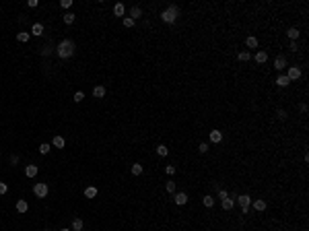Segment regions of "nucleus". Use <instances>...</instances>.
Returning <instances> with one entry per match:
<instances>
[{"label": "nucleus", "instance_id": "1", "mask_svg": "<svg viewBox=\"0 0 309 231\" xmlns=\"http://www.w3.org/2000/svg\"><path fill=\"white\" fill-rule=\"evenodd\" d=\"M74 48H76V45H74L72 39H62L58 44V48H56V54H58L62 60H66V58H70V56L74 54Z\"/></svg>", "mask_w": 309, "mask_h": 231}, {"label": "nucleus", "instance_id": "2", "mask_svg": "<svg viewBox=\"0 0 309 231\" xmlns=\"http://www.w3.org/2000/svg\"><path fill=\"white\" fill-rule=\"evenodd\" d=\"M177 15H179V8H177L175 4H171L167 10H163V13H161V19L165 21V23H169V25H171V23H175Z\"/></svg>", "mask_w": 309, "mask_h": 231}, {"label": "nucleus", "instance_id": "3", "mask_svg": "<svg viewBox=\"0 0 309 231\" xmlns=\"http://www.w3.org/2000/svg\"><path fill=\"white\" fill-rule=\"evenodd\" d=\"M235 200L239 202V207H241V211H243V215H247V208H250V204H251V198L247 196V194H239Z\"/></svg>", "mask_w": 309, "mask_h": 231}, {"label": "nucleus", "instance_id": "4", "mask_svg": "<svg viewBox=\"0 0 309 231\" xmlns=\"http://www.w3.org/2000/svg\"><path fill=\"white\" fill-rule=\"evenodd\" d=\"M286 79L289 81H299L301 79V68L299 66H291V68L286 70Z\"/></svg>", "mask_w": 309, "mask_h": 231}, {"label": "nucleus", "instance_id": "5", "mask_svg": "<svg viewBox=\"0 0 309 231\" xmlns=\"http://www.w3.org/2000/svg\"><path fill=\"white\" fill-rule=\"evenodd\" d=\"M33 194L37 198H45L48 196V186H45V184H35L33 186Z\"/></svg>", "mask_w": 309, "mask_h": 231}, {"label": "nucleus", "instance_id": "6", "mask_svg": "<svg viewBox=\"0 0 309 231\" xmlns=\"http://www.w3.org/2000/svg\"><path fill=\"white\" fill-rule=\"evenodd\" d=\"M173 200H175V204L182 207V204H186V202H188V194H186V192H177L175 196H173Z\"/></svg>", "mask_w": 309, "mask_h": 231}, {"label": "nucleus", "instance_id": "7", "mask_svg": "<svg viewBox=\"0 0 309 231\" xmlns=\"http://www.w3.org/2000/svg\"><path fill=\"white\" fill-rule=\"evenodd\" d=\"M274 68L276 70H285L286 68V58L285 56H278V58L274 60Z\"/></svg>", "mask_w": 309, "mask_h": 231}, {"label": "nucleus", "instance_id": "8", "mask_svg": "<svg viewBox=\"0 0 309 231\" xmlns=\"http://www.w3.org/2000/svg\"><path fill=\"white\" fill-rule=\"evenodd\" d=\"M37 171H39L37 165H27V167H25V176H27V177H35V176H37Z\"/></svg>", "mask_w": 309, "mask_h": 231}, {"label": "nucleus", "instance_id": "9", "mask_svg": "<svg viewBox=\"0 0 309 231\" xmlns=\"http://www.w3.org/2000/svg\"><path fill=\"white\" fill-rule=\"evenodd\" d=\"M138 17H142V8H140V6H132V10H130V19L136 21Z\"/></svg>", "mask_w": 309, "mask_h": 231}, {"label": "nucleus", "instance_id": "10", "mask_svg": "<svg viewBox=\"0 0 309 231\" xmlns=\"http://www.w3.org/2000/svg\"><path fill=\"white\" fill-rule=\"evenodd\" d=\"M223 140V132L221 130H212L210 132V143H221Z\"/></svg>", "mask_w": 309, "mask_h": 231}, {"label": "nucleus", "instance_id": "11", "mask_svg": "<svg viewBox=\"0 0 309 231\" xmlns=\"http://www.w3.org/2000/svg\"><path fill=\"white\" fill-rule=\"evenodd\" d=\"M223 202V208H225V211H233V207H235V200H231L229 196L225 198V200H221Z\"/></svg>", "mask_w": 309, "mask_h": 231}, {"label": "nucleus", "instance_id": "12", "mask_svg": "<svg viewBox=\"0 0 309 231\" xmlns=\"http://www.w3.org/2000/svg\"><path fill=\"white\" fill-rule=\"evenodd\" d=\"M286 35H289V37H291V41L299 39V29H297V27H291V29L286 31Z\"/></svg>", "mask_w": 309, "mask_h": 231}, {"label": "nucleus", "instance_id": "13", "mask_svg": "<svg viewBox=\"0 0 309 231\" xmlns=\"http://www.w3.org/2000/svg\"><path fill=\"white\" fill-rule=\"evenodd\" d=\"M93 95H95L97 99L105 97V87H101V85H99V87H95V89H93Z\"/></svg>", "mask_w": 309, "mask_h": 231}, {"label": "nucleus", "instance_id": "14", "mask_svg": "<svg viewBox=\"0 0 309 231\" xmlns=\"http://www.w3.org/2000/svg\"><path fill=\"white\" fill-rule=\"evenodd\" d=\"M124 13H126V6H124V4H116V6H113V15H116V17H122Z\"/></svg>", "mask_w": 309, "mask_h": 231}, {"label": "nucleus", "instance_id": "15", "mask_svg": "<svg viewBox=\"0 0 309 231\" xmlns=\"http://www.w3.org/2000/svg\"><path fill=\"white\" fill-rule=\"evenodd\" d=\"M289 83H291V81L286 79V74H280L278 79H276V85H278V87H286Z\"/></svg>", "mask_w": 309, "mask_h": 231}, {"label": "nucleus", "instance_id": "16", "mask_svg": "<svg viewBox=\"0 0 309 231\" xmlns=\"http://www.w3.org/2000/svg\"><path fill=\"white\" fill-rule=\"evenodd\" d=\"M31 33H33V35H41V33H44V25H41V23H33Z\"/></svg>", "mask_w": 309, "mask_h": 231}, {"label": "nucleus", "instance_id": "17", "mask_svg": "<svg viewBox=\"0 0 309 231\" xmlns=\"http://www.w3.org/2000/svg\"><path fill=\"white\" fill-rule=\"evenodd\" d=\"M27 208H29V204L25 200H17V211L19 213H27Z\"/></svg>", "mask_w": 309, "mask_h": 231}, {"label": "nucleus", "instance_id": "18", "mask_svg": "<svg viewBox=\"0 0 309 231\" xmlns=\"http://www.w3.org/2000/svg\"><path fill=\"white\" fill-rule=\"evenodd\" d=\"M266 60H268V54H266V52H258V54H255V62L258 64H264Z\"/></svg>", "mask_w": 309, "mask_h": 231}, {"label": "nucleus", "instance_id": "19", "mask_svg": "<svg viewBox=\"0 0 309 231\" xmlns=\"http://www.w3.org/2000/svg\"><path fill=\"white\" fill-rule=\"evenodd\" d=\"M17 39H19L21 44H25V41H29V33H27V31H19V33H17Z\"/></svg>", "mask_w": 309, "mask_h": 231}, {"label": "nucleus", "instance_id": "20", "mask_svg": "<svg viewBox=\"0 0 309 231\" xmlns=\"http://www.w3.org/2000/svg\"><path fill=\"white\" fill-rule=\"evenodd\" d=\"M85 196H87V198H95V196H97V188L89 186L87 190H85Z\"/></svg>", "mask_w": 309, "mask_h": 231}, {"label": "nucleus", "instance_id": "21", "mask_svg": "<svg viewBox=\"0 0 309 231\" xmlns=\"http://www.w3.org/2000/svg\"><path fill=\"white\" fill-rule=\"evenodd\" d=\"M74 19H76V15H74V13H66V15H64V23H66V25H72Z\"/></svg>", "mask_w": 309, "mask_h": 231}, {"label": "nucleus", "instance_id": "22", "mask_svg": "<svg viewBox=\"0 0 309 231\" xmlns=\"http://www.w3.org/2000/svg\"><path fill=\"white\" fill-rule=\"evenodd\" d=\"M254 208H255V211H266V200H262V198H260V200H255L254 202Z\"/></svg>", "mask_w": 309, "mask_h": 231}, {"label": "nucleus", "instance_id": "23", "mask_svg": "<svg viewBox=\"0 0 309 231\" xmlns=\"http://www.w3.org/2000/svg\"><path fill=\"white\" fill-rule=\"evenodd\" d=\"M72 231H83V219H74L72 221Z\"/></svg>", "mask_w": 309, "mask_h": 231}, {"label": "nucleus", "instance_id": "24", "mask_svg": "<svg viewBox=\"0 0 309 231\" xmlns=\"http://www.w3.org/2000/svg\"><path fill=\"white\" fill-rule=\"evenodd\" d=\"M202 202H204V207H208V208H210L212 204H214V196H210V194H206V196H204V200H202Z\"/></svg>", "mask_w": 309, "mask_h": 231}, {"label": "nucleus", "instance_id": "25", "mask_svg": "<svg viewBox=\"0 0 309 231\" xmlns=\"http://www.w3.org/2000/svg\"><path fill=\"white\" fill-rule=\"evenodd\" d=\"M237 58H239V62H250V52H239V56H237Z\"/></svg>", "mask_w": 309, "mask_h": 231}, {"label": "nucleus", "instance_id": "26", "mask_svg": "<svg viewBox=\"0 0 309 231\" xmlns=\"http://www.w3.org/2000/svg\"><path fill=\"white\" fill-rule=\"evenodd\" d=\"M140 173H142V165H140V163H134L132 165V176H140Z\"/></svg>", "mask_w": 309, "mask_h": 231}, {"label": "nucleus", "instance_id": "27", "mask_svg": "<svg viewBox=\"0 0 309 231\" xmlns=\"http://www.w3.org/2000/svg\"><path fill=\"white\" fill-rule=\"evenodd\" d=\"M167 153H169V149H167L165 144H159V147H157V155H161V157H165Z\"/></svg>", "mask_w": 309, "mask_h": 231}, {"label": "nucleus", "instance_id": "28", "mask_svg": "<svg viewBox=\"0 0 309 231\" xmlns=\"http://www.w3.org/2000/svg\"><path fill=\"white\" fill-rule=\"evenodd\" d=\"M64 144H66V140H64V138H62V136H56V138H54V147H58V149H62V147H64Z\"/></svg>", "mask_w": 309, "mask_h": 231}, {"label": "nucleus", "instance_id": "29", "mask_svg": "<svg viewBox=\"0 0 309 231\" xmlns=\"http://www.w3.org/2000/svg\"><path fill=\"white\" fill-rule=\"evenodd\" d=\"M247 48H258V39H255V37H247Z\"/></svg>", "mask_w": 309, "mask_h": 231}, {"label": "nucleus", "instance_id": "30", "mask_svg": "<svg viewBox=\"0 0 309 231\" xmlns=\"http://www.w3.org/2000/svg\"><path fill=\"white\" fill-rule=\"evenodd\" d=\"M39 153H41V155H48V153H49V144L48 143L39 144Z\"/></svg>", "mask_w": 309, "mask_h": 231}, {"label": "nucleus", "instance_id": "31", "mask_svg": "<svg viewBox=\"0 0 309 231\" xmlns=\"http://www.w3.org/2000/svg\"><path fill=\"white\" fill-rule=\"evenodd\" d=\"M167 192H169V194H175V182H167Z\"/></svg>", "mask_w": 309, "mask_h": 231}, {"label": "nucleus", "instance_id": "32", "mask_svg": "<svg viewBox=\"0 0 309 231\" xmlns=\"http://www.w3.org/2000/svg\"><path fill=\"white\" fill-rule=\"evenodd\" d=\"M134 23H136V21H132L130 17H126V19H124V27H128V29H130V27H134Z\"/></svg>", "mask_w": 309, "mask_h": 231}, {"label": "nucleus", "instance_id": "33", "mask_svg": "<svg viewBox=\"0 0 309 231\" xmlns=\"http://www.w3.org/2000/svg\"><path fill=\"white\" fill-rule=\"evenodd\" d=\"M60 6H62V8H70V6H72V0H60Z\"/></svg>", "mask_w": 309, "mask_h": 231}, {"label": "nucleus", "instance_id": "34", "mask_svg": "<svg viewBox=\"0 0 309 231\" xmlns=\"http://www.w3.org/2000/svg\"><path fill=\"white\" fill-rule=\"evenodd\" d=\"M83 99H85V93H80V91L79 93H74V101H76V103H80Z\"/></svg>", "mask_w": 309, "mask_h": 231}, {"label": "nucleus", "instance_id": "35", "mask_svg": "<svg viewBox=\"0 0 309 231\" xmlns=\"http://www.w3.org/2000/svg\"><path fill=\"white\" fill-rule=\"evenodd\" d=\"M165 173H167V176H173V173H175V167H173V165H167V167H165Z\"/></svg>", "mask_w": 309, "mask_h": 231}, {"label": "nucleus", "instance_id": "36", "mask_svg": "<svg viewBox=\"0 0 309 231\" xmlns=\"http://www.w3.org/2000/svg\"><path fill=\"white\" fill-rule=\"evenodd\" d=\"M6 192H8V186L4 182H0V194H6Z\"/></svg>", "mask_w": 309, "mask_h": 231}, {"label": "nucleus", "instance_id": "37", "mask_svg": "<svg viewBox=\"0 0 309 231\" xmlns=\"http://www.w3.org/2000/svg\"><path fill=\"white\" fill-rule=\"evenodd\" d=\"M52 54V48H49V45H45L44 50H41V56H49Z\"/></svg>", "mask_w": 309, "mask_h": 231}, {"label": "nucleus", "instance_id": "38", "mask_svg": "<svg viewBox=\"0 0 309 231\" xmlns=\"http://www.w3.org/2000/svg\"><path fill=\"white\" fill-rule=\"evenodd\" d=\"M276 116H278L280 120H286V112H285V109H278V113H276Z\"/></svg>", "mask_w": 309, "mask_h": 231}, {"label": "nucleus", "instance_id": "39", "mask_svg": "<svg viewBox=\"0 0 309 231\" xmlns=\"http://www.w3.org/2000/svg\"><path fill=\"white\" fill-rule=\"evenodd\" d=\"M216 196L221 198V200H225V198H227V196H229V194H227V192H225V190H219V194H216Z\"/></svg>", "mask_w": 309, "mask_h": 231}, {"label": "nucleus", "instance_id": "40", "mask_svg": "<svg viewBox=\"0 0 309 231\" xmlns=\"http://www.w3.org/2000/svg\"><path fill=\"white\" fill-rule=\"evenodd\" d=\"M198 151H200V153H206V151H208V144H206V143H202L200 147H198Z\"/></svg>", "mask_w": 309, "mask_h": 231}, {"label": "nucleus", "instance_id": "41", "mask_svg": "<svg viewBox=\"0 0 309 231\" xmlns=\"http://www.w3.org/2000/svg\"><path fill=\"white\" fill-rule=\"evenodd\" d=\"M10 163L17 165V163H19V155H10Z\"/></svg>", "mask_w": 309, "mask_h": 231}, {"label": "nucleus", "instance_id": "42", "mask_svg": "<svg viewBox=\"0 0 309 231\" xmlns=\"http://www.w3.org/2000/svg\"><path fill=\"white\" fill-rule=\"evenodd\" d=\"M39 4V2H37V0H29V2H27V6H31V8H35V6Z\"/></svg>", "mask_w": 309, "mask_h": 231}, {"label": "nucleus", "instance_id": "43", "mask_svg": "<svg viewBox=\"0 0 309 231\" xmlns=\"http://www.w3.org/2000/svg\"><path fill=\"white\" fill-rule=\"evenodd\" d=\"M60 231H70V229H60Z\"/></svg>", "mask_w": 309, "mask_h": 231}]
</instances>
